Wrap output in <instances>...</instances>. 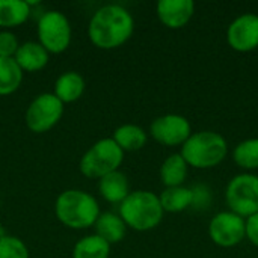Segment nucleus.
I'll use <instances>...</instances> for the list:
<instances>
[{
  "label": "nucleus",
  "instance_id": "f257e3e1",
  "mask_svg": "<svg viewBox=\"0 0 258 258\" xmlns=\"http://www.w3.org/2000/svg\"><path fill=\"white\" fill-rule=\"evenodd\" d=\"M135 30L132 14L119 5H106L91 18L88 33L91 42L103 50H112L125 44Z\"/></svg>",
  "mask_w": 258,
  "mask_h": 258
},
{
  "label": "nucleus",
  "instance_id": "f03ea898",
  "mask_svg": "<svg viewBox=\"0 0 258 258\" xmlns=\"http://www.w3.org/2000/svg\"><path fill=\"white\" fill-rule=\"evenodd\" d=\"M54 213L59 222L65 227L73 230H85L94 227L100 216V207L91 194L70 189L57 197Z\"/></svg>",
  "mask_w": 258,
  "mask_h": 258
},
{
  "label": "nucleus",
  "instance_id": "7ed1b4c3",
  "mask_svg": "<svg viewBox=\"0 0 258 258\" xmlns=\"http://www.w3.org/2000/svg\"><path fill=\"white\" fill-rule=\"evenodd\" d=\"M228 153L227 139L216 132L204 130L192 133L181 145V157L192 168L209 169L218 166Z\"/></svg>",
  "mask_w": 258,
  "mask_h": 258
},
{
  "label": "nucleus",
  "instance_id": "20e7f679",
  "mask_svg": "<svg viewBox=\"0 0 258 258\" xmlns=\"http://www.w3.org/2000/svg\"><path fill=\"white\" fill-rule=\"evenodd\" d=\"M163 209L156 194L135 190L119 206V216L124 224L136 231H150L163 219Z\"/></svg>",
  "mask_w": 258,
  "mask_h": 258
},
{
  "label": "nucleus",
  "instance_id": "39448f33",
  "mask_svg": "<svg viewBox=\"0 0 258 258\" xmlns=\"http://www.w3.org/2000/svg\"><path fill=\"white\" fill-rule=\"evenodd\" d=\"M124 160V151L112 138L97 141L80 159V172L88 178H103L118 171Z\"/></svg>",
  "mask_w": 258,
  "mask_h": 258
},
{
  "label": "nucleus",
  "instance_id": "423d86ee",
  "mask_svg": "<svg viewBox=\"0 0 258 258\" xmlns=\"http://www.w3.org/2000/svg\"><path fill=\"white\" fill-rule=\"evenodd\" d=\"M230 212L245 218L258 213V175L239 174L233 177L225 190Z\"/></svg>",
  "mask_w": 258,
  "mask_h": 258
},
{
  "label": "nucleus",
  "instance_id": "0eeeda50",
  "mask_svg": "<svg viewBox=\"0 0 258 258\" xmlns=\"http://www.w3.org/2000/svg\"><path fill=\"white\" fill-rule=\"evenodd\" d=\"M71 24L68 18L59 11H48L42 14L38 21L39 44L50 53L59 54L65 51L71 42Z\"/></svg>",
  "mask_w": 258,
  "mask_h": 258
},
{
  "label": "nucleus",
  "instance_id": "6e6552de",
  "mask_svg": "<svg viewBox=\"0 0 258 258\" xmlns=\"http://www.w3.org/2000/svg\"><path fill=\"white\" fill-rule=\"evenodd\" d=\"M63 115V103L54 94L38 95L26 110V125L33 133L51 130Z\"/></svg>",
  "mask_w": 258,
  "mask_h": 258
},
{
  "label": "nucleus",
  "instance_id": "1a4fd4ad",
  "mask_svg": "<svg viewBox=\"0 0 258 258\" xmlns=\"http://www.w3.org/2000/svg\"><path fill=\"white\" fill-rule=\"evenodd\" d=\"M212 242L221 248H233L245 239V219L233 212H219L209 224Z\"/></svg>",
  "mask_w": 258,
  "mask_h": 258
},
{
  "label": "nucleus",
  "instance_id": "9d476101",
  "mask_svg": "<svg viewBox=\"0 0 258 258\" xmlns=\"http://www.w3.org/2000/svg\"><path fill=\"white\" fill-rule=\"evenodd\" d=\"M151 136L162 145H183L192 135V127L187 118L175 113H168L156 118L150 125Z\"/></svg>",
  "mask_w": 258,
  "mask_h": 258
},
{
  "label": "nucleus",
  "instance_id": "9b49d317",
  "mask_svg": "<svg viewBox=\"0 0 258 258\" xmlns=\"http://www.w3.org/2000/svg\"><path fill=\"white\" fill-rule=\"evenodd\" d=\"M227 41L231 48L240 53L252 51L258 47V15L248 12L234 18L227 30Z\"/></svg>",
  "mask_w": 258,
  "mask_h": 258
},
{
  "label": "nucleus",
  "instance_id": "f8f14e48",
  "mask_svg": "<svg viewBox=\"0 0 258 258\" xmlns=\"http://www.w3.org/2000/svg\"><path fill=\"white\" fill-rule=\"evenodd\" d=\"M195 12L194 0H160L157 3V17L169 29L184 27Z\"/></svg>",
  "mask_w": 258,
  "mask_h": 258
},
{
  "label": "nucleus",
  "instance_id": "ddd939ff",
  "mask_svg": "<svg viewBox=\"0 0 258 258\" xmlns=\"http://www.w3.org/2000/svg\"><path fill=\"white\" fill-rule=\"evenodd\" d=\"M48 51L39 44V42H24L18 47L14 59L18 63V67L24 71L33 73V71H39L42 70L47 63H48Z\"/></svg>",
  "mask_w": 258,
  "mask_h": 258
},
{
  "label": "nucleus",
  "instance_id": "4468645a",
  "mask_svg": "<svg viewBox=\"0 0 258 258\" xmlns=\"http://www.w3.org/2000/svg\"><path fill=\"white\" fill-rule=\"evenodd\" d=\"M85 79L76 71H67L54 83V95L65 104L77 101L85 92Z\"/></svg>",
  "mask_w": 258,
  "mask_h": 258
},
{
  "label": "nucleus",
  "instance_id": "2eb2a0df",
  "mask_svg": "<svg viewBox=\"0 0 258 258\" xmlns=\"http://www.w3.org/2000/svg\"><path fill=\"white\" fill-rule=\"evenodd\" d=\"M98 189H100L101 197L109 203L121 204L130 194L128 180H127L125 174H122L121 171L110 172V174L104 175L103 178H100Z\"/></svg>",
  "mask_w": 258,
  "mask_h": 258
},
{
  "label": "nucleus",
  "instance_id": "dca6fc26",
  "mask_svg": "<svg viewBox=\"0 0 258 258\" xmlns=\"http://www.w3.org/2000/svg\"><path fill=\"white\" fill-rule=\"evenodd\" d=\"M95 234L101 237L109 245L118 243L125 237L127 225L121 219V216L115 213H100L97 222L94 224Z\"/></svg>",
  "mask_w": 258,
  "mask_h": 258
},
{
  "label": "nucleus",
  "instance_id": "f3484780",
  "mask_svg": "<svg viewBox=\"0 0 258 258\" xmlns=\"http://www.w3.org/2000/svg\"><path fill=\"white\" fill-rule=\"evenodd\" d=\"M30 3L23 0H0V27L12 29L27 21Z\"/></svg>",
  "mask_w": 258,
  "mask_h": 258
},
{
  "label": "nucleus",
  "instance_id": "a211bd4d",
  "mask_svg": "<svg viewBox=\"0 0 258 258\" xmlns=\"http://www.w3.org/2000/svg\"><path fill=\"white\" fill-rule=\"evenodd\" d=\"M189 165L181 157V154H171L160 166V178L166 187L183 186L187 178Z\"/></svg>",
  "mask_w": 258,
  "mask_h": 258
},
{
  "label": "nucleus",
  "instance_id": "6ab92c4d",
  "mask_svg": "<svg viewBox=\"0 0 258 258\" xmlns=\"http://www.w3.org/2000/svg\"><path fill=\"white\" fill-rule=\"evenodd\" d=\"M159 200H160L163 212L180 213L194 204V192H192V189L184 187V186L166 187L159 195Z\"/></svg>",
  "mask_w": 258,
  "mask_h": 258
},
{
  "label": "nucleus",
  "instance_id": "aec40b11",
  "mask_svg": "<svg viewBox=\"0 0 258 258\" xmlns=\"http://www.w3.org/2000/svg\"><path fill=\"white\" fill-rule=\"evenodd\" d=\"M122 151H138L147 144V133L142 127L135 124H124L118 127L112 138Z\"/></svg>",
  "mask_w": 258,
  "mask_h": 258
},
{
  "label": "nucleus",
  "instance_id": "412c9836",
  "mask_svg": "<svg viewBox=\"0 0 258 258\" xmlns=\"http://www.w3.org/2000/svg\"><path fill=\"white\" fill-rule=\"evenodd\" d=\"M23 74L14 57H0V95L15 92L23 82Z\"/></svg>",
  "mask_w": 258,
  "mask_h": 258
},
{
  "label": "nucleus",
  "instance_id": "4be33fe9",
  "mask_svg": "<svg viewBox=\"0 0 258 258\" xmlns=\"http://www.w3.org/2000/svg\"><path fill=\"white\" fill-rule=\"evenodd\" d=\"M110 245L97 234L80 239L73 249V258H109Z\"/></svg>",
  "mask_w": 258,
  "mask_h": 258
},
{
  "label": "nucleus",
  "instance_id": "5701e85b",
  "mask_svg": "<svg viewBox=\"0 0 258 258\" xmlns=\"http://www.w3.org/2000/svg\"><path fill=\"white\" fill-rule=\"evenodd\" d=\"M233 160L243 169L258 168V138L242 141L233 151Z\"/></svg>",
  "mask_w": 258,
  "mask_h": 258
},
{
  "label": "nucleus",
  "instance_id": "b1692460",
  "mask_svg": "<svg viewBox=\"0 0 258 258\" xmlns=\"http://www.w3.org/2000/svg\"><path fill=\"white\" fill-rule=\"evenodd\" d=\"M0 258H29V249L21 239L14 236H2Z\"/></svg>",
  "mask_w": 258,
  "mask_h": 258
},
{
  "label": "nucleus",
  "instance_id": "393cba45",
  "mask_svg": "<svg viewBox=\"0 0 258 258\" xmlns=\"http://www.w3.org/2000/svg\"><path fill=\"white\" fill-rule=\"evenodd\" d=\"M18 47L20 44L12 32L9 30L0 32V57H14Z\"/></svg>",
  "mask_w": 258,
  "mask_h": 258
},
{
  "label": "nucleus",
  "instance_id": "a878e982",
  "mask_svg": "<svg viewBox=\"0 0 258 258\" xmlns=\"http://www.w3.org/2000/svg\"><path fill=\"white\" fill-rule=\"evenodd\" d=\"M245 237L258 248V213L245 219Z\"/></svg>",
  "mask_w": 258,
  "mask_h": 258
}]
</instances>
